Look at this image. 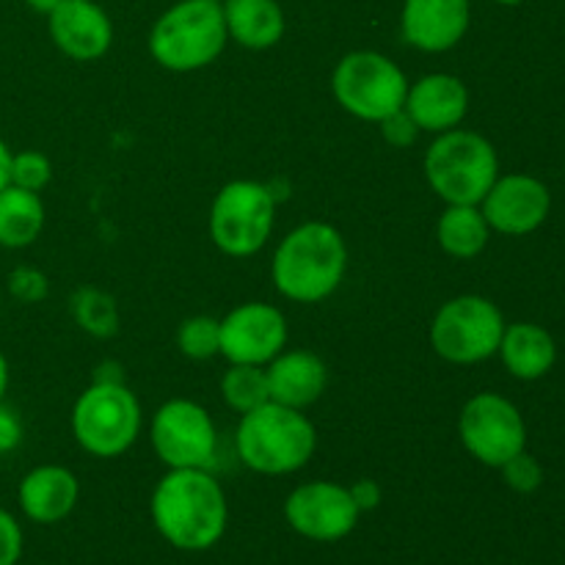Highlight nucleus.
Wrapping results in <instances>:
<instances>
[{
    "mask_svg": "<svg viewBox=\"0 0 565 565\" xmlns=\"http://www.w3.org/2000/svg\"><path fill=\"white\" fill-rule=\"evenodd\" d=\"M149 516L174 550L207 552L224 539L230 502L210 469H166L149 497Z\"/></svg>",
    "mask_w": 565,
    "mask_h": 565,
    "instance_id": "obj_1",
    "label": "nucleus"
},
{
    "mask_svg": "<svg viewBox=\"0 0 565 565\" xmlns=\"http://www.w3.org/2000/svg\"><path fill=\"white\" fill-rule=\"evenodd\" d=\"M348 274V241L334 224L303 221L292 226L270 259L276 292L292 303H323Z\"/></svg>",
    "mask_w": 565,
    "mask_h": 565,
    "instance_id": "obj_2",
    "label": "nucleus"
},
{
    "mask_svg": "<svg viewBox=\"0 0 565 565\" xmlns=\"http://www.w3.org/2000/svg\"><path fill=\"white\" fill-rule=\"evenodd\" d=\"M237 458L254 475H296L318 450V430L303 412L281 403H263L241 414L235 430Z\"/></svg>",
    "mask_w": 565,
    "mask_h": 565,
    "instance_id": "obj_3",
    "label": "nucleus"
},
{
    "mask_svg": "<svg viewBox=\"0 0 565 565\" xmlns=\"http://www.w3.org/2000/svg\"><path fill=\"white\" fill-rule=\"evenodd\" d=\"M226 22L221 0H177L154 20L147 47L169 72H199L224 53Z\"/></svg>",
    "mask_w": 565,
    "mask_h": 565,
    "instance_id": "obj_4",
    "label": "nucleus"
},
{
    "mask_svg": "<svg viewBox=\"0 0 565 565\" xmlns=\"http://www.w3.org/2000/svg\"><path fill=\"white\" fill-rule=\"evenodd\" d=\"M423 171L430 191L445 204H480L500 177V154L486 136L456 127L434 136Z\"/></svg>",
    "mask_w": 565,
    "mask_h": 565,
    "instance_id": "obj_5",
    "label": "nucleus"
},
{
    "mask_svg": "<svg viewBox=\"0 0 565 565\" xmlns=\"http://www.w3.org/2000/svg\"><path fill=\"white\" fill-rule=\"evenodd\" d=\"M72 439L92 458H119L138 441L143 412L127 384H92L72 406Z\"/></svg>",
    "mask_w": 565,
    "mask_h": 565,
    "instance_id": "obj_6",
    "label": "nucleus"
},
{
    "mask_svg": "<svg viewBox=\"0 0 565 565\" xmlns=\"http://www.w3.org/2000/svg\"><path fill=\"white\" fill-rule=\"evenodd\" d=\"M408 83L412 81L406 72L379 50H353L342 55L331 72V94L337 105L353 119L370 125L403 110Z\"/></svg>",
    "mask_w": 565,
    "mask_h": 565,
    "instance_id": "obj_7",
    "label": "nucleus"
},
{
    "mask_svg": "<svg viewBox=\"0 0 565 565\" xmlns=\"http://www.w3.org/2000/svg\"><path fill=\"white\" fill-rule=\"evenodd\" d=\"M274 226L276 193L259 180H230L210 204V241L226 257L246 259L259 254Z\"/></svg>",
    "mask_w": 565,
    "mask_h": 565,
    "instance_id": "obj_8",
    "label": "nucleus"
},
{
    "mask_svg": "<svg viewBox=\"0 0 565 565\" xmlns=\"http://www.w3.org/2000/svg\"><path fill=\"white\" fill-rule=\"evenodd\" d=\"M505 326V315L491 298L467 292L436 309L428 340L436 356L447 364L469 367L497 356Z\"/></svg>",
    "mask_w": 565,
    "mask_h": 565,
    "instance_id": "obj_9",
    "label": "nucleus"
},
{
    "mask_svg": "<svg viewBox=\"0 0 565 565\" xmlns=\"http://www.w3.org/2000/svg\"><path fill=\"white\" fill-rule=\"evenodd\" d=\"M149 441L166 469H213L218 458L213 414L188 397H174L154 408Z\"/></svg>",
    "mask_w": 565,
    "mask_h": 565,
    "instance_id": "obj_10",
    "label": "nucleus"
},
{
    "mask_svg": "<svg viewBox=\"0 0 565 565\" xmlns=\"http://www.w3.org/2000/svg\"><path fill=\"white\" fill-rule=\"evenodd\" d=\"M458 439L478 463L500 469L527 450V423L513 401L500 392H478L458 414Z\"/></svg>",
    "mask_w": 565,
    "mask_h": 565,
    "instance_id": "obj_11",
    "label": "nucleus"
},
{
    "mask_svg": "<svg viewBox=\"0 0 565 565\" xmlns=\"http://www.w3.org/2000/svg\"><path fill=\"white\" fill-rule=\"evenodd\" d=\"M285 519L301 539L315 544H337L356 530L362 511L353 502L348 486L334 480H309L287 494Z\"/></svg>",
    "mask_w": 565,
    "mask_h": 565,
    "instance_id": "obj_12",
    "label": "nucleus"
},
{
    "mask_svg": "<svg viewBox=\"0 0 565 565\" xmlns=\"http://www.w3.org/2000/svg\"><path fill=\"white\" fill-rule=\"evenodd\" d=\"M221 320V353L230 364H257L265 367L287 348L290 326L285 312L274 303L246 301Z\"/></svg>",
    "mask_w": 565,
    "mask_h": 565,
    "instance_id": "obj_13",
    "label": "nucleus"
},
{
    "mask_svg": "<svg viewBox=\"0 0 565 565\" xmlns=\"http://www.w3.org/2000/svg\"><path fill=\"white\" fill-rule=\"evenodd\" d=\"M491 232L524 237L541 230L552 213V193L533 174H500L480 202Z\"/></svg>",
    "mask_w": 565,
    "mask_h": 565,
    "instance_id": "obj_14",
    "label": "nucleus"
},
{
    "mask_svg": "<svg viewBox=\"0 0 565 565\" xmlns=\"http://www.w3.org/2000/svg\"><path fill=\"white\" fill-rule=\"evenodd\" d=\"M472 22V0H403L401 36L419 53L458 47Z\"/></svg>",
    "mask_w": 565,
    "mask_h": 565,
    "instance_id": "obj_15",
    "label": "nucleus"
},
{
    "mask_svg": "<svg viewBox=\"0 0 565 565\" xmlns=\"http://www.w3.org/2000/svg\"><path fill=\"white\" fill-rule=\"evenodd\" d=\"M47 33L61 55L72 61H99L114 44V22L97 0H61L47 14Z\"/></svg>",
    "mask_w": 565,
    "mask_h": 565,
    "instance_id": "obj_16",
    "label": "nucleus"
},
{
    "mask_svg": "<svg viewBox=\"0 0 565 565\" xmlns=\"http://www.w3.org/2000/svg\"><path fill=\"white\" fill-rule=\"evenodd\" d=\"M403 110L412 116L419 132L439 136L463 125L469 114V88L461 77L450 72H428L408 83Z\"/></svg>",
    "mask_w": 565,
    "mask_h": 565,
    "instance_id": "obj_17",
    "label": "nucleus"
},
{
    "mask_svg": "<svg viewBox=\"0 0 565 565\" xmlns=\"http://www.w3.org/2000/svg\"><path fill=\"white\" fill-rule=\"evenodd\" d=\"M81 502V480L70 467L39 463L22 475L17 486V505L33 524H58L72 516Z\"/></svg>",
    "mask_w": 565,
    "mask_h": 565,
    "instance_id": "obj_18",
    "label": "nucleus"
},
{
    "mask_svg": "<svg viewBox=\"0 0 565 565\" xmlns=\"http://www.w3.org/2000/svg\"><path fill=\"white\" fill-rule=\"evenodd\" d=\"M265 375H268L270 401L298 408V412H307L309 406H315L329 386L326 362L318 353L303 351V348L281 351L279 356L270 359L265 364Z\"/></svg>",
    "mask_w": 565,
    "mask_h": 565,
    "instance_id": "obj_19",
    "label": "nucleus"
},
{
    "mask_svg": "<svg viewBox=\"0 0 565 565\" xmlns=\"http://www.w3.org/2000/svg\"><path fill=\"white\" fill-rule=\"evenodd\" d=\"M497 356L502 367L519 381H539L552 373L557 362V342L544 326L539 323H511L502 331V342Z\"/></svg>",
    "mask_w": 565,
    "mask_h": 565,
    "instance_id": "obj_20",
    "label": "nucleus"
},
{
    "mask_svg": "<svg viewBox=\"0 0 565 565\" xmlns=\"http://www.w3.org/2000/svg\"><path fill=\"white\" fill-rule=\"evenodd\" d=\"M224 22L230 42L246 50H270L287 31L279 0H224Z\"/></svg>",
    "mask_w": 565,
    "mask_h": 565,
    "instance_id": "obj_21",
    "label": "nucleus"
},
{
    "mask_svg": "<svg viewBox=\"0 0 565 565\" xmlns=\"http://www.w3.org/2000/svg\"><path fill=\"white\" fill-rule=\"evenodd\" d=\"M491 226L480 204H445L436 218V243L452 259H475L486 252Z\"/></svg>",
    "mask_w": 565,
    "mask_h": 565,
    "instance_id": "obj_22",
    "label": "nucleus"
},
{
    "mask_svg": "<svg viewBox=\"0 0 565 565\" xmlns=\"http://www.w3.org/2000/svg\"><path fill=\"white\" fill-rule=\"evenodd\" d=\"M44 221H47V210H44L42 193L17 185H6L0 191V246L11 252L33 246L44 232Z\"/></svg>",
    "mask_w": 565,
    "mask_h": 565,
    "instance_id": "obj_23",
    "label": "nucleus"
},
{
    "mask_svg": "<svg viewBox=\"0 0 565 565\" xmlns=\"http://www.w3.org/2000/svg\"><path fill=\"white\" fill-rule=\"evenodd\" d=\"M70 315L81 331L94 340H110L119 331V307L110 292L99 287H77L70 298Z\"/></svg>",
    "mask_w": 565,
    "mask_h": 565,
    "instance_id": "obj_24",
    "label": "nucleus"
},
{
    "mask_svg": "<svg viewBox=\"0 0 565 565\" xmlns=\"http://www.w3.org/2000/svg\"><path fill=\"white\" fill-rule=\"evenodd\" d=\"M221 397L235 414H246L252 408L270 401L268 375L257 364H230L221 375Z\"/></svg>",
    "mask_w": 565,
    "mask_h": 565,
    "instance_id": "obj_25",
    "label": "nucleus"
},
{
    "mask_svg": "<svg viewBox=\"0 0 565 565\" xmlns=\"http://www.w3.org/2000/svg\"><path fill=\"white\" fill-rule=\"evenodd\" d=\"M177 348L191 362H210L221 353V320L213 315H191L177 329Z\"/></svg>",
    "mask_w": 565,
    "mask_h": 565,
    "instance_id": "obj_26",
    "label": "nucleus"
},
{
    "mask_svg": "<svg viewBox=\"0 0 565 565\" xmlns=\"http://www.w3.org/2000/svg\"><path fill=\"white\" fill-rule=\"evenodd\" d=\"M53 180V163L39 149H22V152H11V174L9 185L25 188V191L42 193Z\"/></svg>",
    "mask_w": 565,
    "mask_h": 565,
    "instance_id": "obj_27",
    "label": "nucleus"
},
{
    "mask_svg": "<svg viewBox=\"0 0 565 565\" xmlns=\"http://www.w3.org/2000/svg\"><path fill=\"white\" fill-rule=\"evenodd\" d=\"M502 480H505L508 489H513L516 494H533L544 483V467L539 463V458L530 456L527 450H522L519 456H513L511 461H505L500 467Z\"/></svg>",
    "mask_w": 565,
    "mask_h": 565,
    "instance_id": "obj_28",
    "label": "nucleus"
},
{
    "mask_svg": "<svg viewBox=\"0 0 565 565\" xmlns=\"http://www.w3.org/2000/svg\"><path fill=\"white\" fill-rule=\"evenodd\" d=\"M6 287H9V296L20 303H42L50 296L47 276L33 265H17L9 274Z\"/></svg>",
    "mask_w": 565,
    "mask_h": 565,
    "instance_id": "obj_29",
    "label": "nucleus"
},
{
    "mask_svg": "<svg viewBox=\"0 0 565 565\" xmlns=\"http://www.w3.org/2000/svg\"><path fill=\"white\" fill-rule=\"evenodd\" d=\"M25 550V535L11 511L0 508V565H17Z\"/></svg>",
    "mask_w": 565,
    "mask_h": 565,
    "instance_id": "obj_30",
    "label": "nucleus"
},
{
    "mask_svg": "<svg viewBox=\"0 0 565 565\" xmlns=\"http://www.w3.org/2000/svg\"><path fill=\"white\" fill-rule=\"evenodd\" d=\"M379 127L384 141L395 149H408L419 138V127L414 125V119L406 110H397V114L386 116L384 121H379Z\"/></svg>",
    "mask_w": 565,
    "mask_h": 565,
    "instance_id": "obj_31",
    "label": "nucleus"
},
{
    "mask_svg": "<svg viewBox=\"0 0 565 565\" xmlns=\"http://www.w3.org/2000/svg\"><path fill=\"white\" fill-rule=\"evenodd\" d=\"M22 441V419L20 414L11 406H6V401L0 403V456H9L20 447Z\"/></svg>",
    "mask_w": 565,
    "mask_h": 565,
    "instance_id": "obj_32",
    "label": "nucleus"
},
{
    "mask_svg": "<svg viewBox=\"0 0 565 565\" xmlns=\"http://www.w3.org/2000/svg\"><path fill=\"white\" fill-rule=\"evenodd\" d=\"M348 489H351L353 502H356V508L362 513L375 511V508H379L381 502H384V489H381V486H379V480L362 478V480H356V483L348 486Z\"/></svg>",
    "mask_w": 565,
    "mask_h": 565,
    "instance_id": "obj_33",
    "label": "nucleus"
},
{
    "mask_svg": "<svg viewBox=\"0 0 565 565\" xmlns=\"http://www.w3.org/2000/svg\"><path fill=\"white\" fill-rule=\"evenodd\" d=\"M97 384H127V373L116 359H105L94 367V379Z\"/></svg>",
    "mask_w": 565,
    "mask_h": 565,
    "instance_id": "obj_34",
    "label": "nucleus"
},
{
    "mask_svg": "<svg viewBox=\"0 0 565 565\" xmlns=\"http://www.w3.org/2000/svg\"><path fill=\"white\" fill-rule=\"evenodd\" d=\"M9 174H11V149L9 143L0 138V191L9 185Z\"/></svg>",
    "mask_w": 565,
    "mask_h": 565,
    "instance_id": "obj_35",
    "label": "nucleus"
},
{
    "mask_svg": "<svg viewBox=\"0 0 565 565\" xmlns=\"http://www.w3.org/2000/svg\"><path fill=\"white\" fill-rule=\"evenodd\" d=\"M9 381H11L9 359H6V353L0 351V403L6 401V392H9Z\"/></svg>",
    "mask_w": 565,
    "mask_h": 565,
    "instance_id": "obj_36",
    "label": "nucleus"
},
{
    "mask_svg": "<svg viewBox=\"0 0 565 565\" xmlns=\"http://www.w3.org/2000/svg\"><path fill=\"white\" fill-rule=\"evenodd\" d=\"M58 3H61V0H25L28 9L36 11V14H44V17H47L50 11H53Z\"/></svg>",
    "mask_w": 565,
    "mask_h": 565,
    "instance_id": "obj_37",
    "label": "nucleus"
},
{
    "mask_svg": "<svg viewBox=\"0 0 565 565\" xmlns=\"http://www.w3.org/2000/svg\"><path fill=\"white\" fill-rule=\"evenodd\" d=\"M491 3H500V6H522L527 0H491Z\"/></svg>",
    "mask_w": 565,
    "mask_h": 565,
    "instance_id": "obj_38",
    "label": "nucleus"
},
{
    "mask_svg": "<svg viewBox=\"0 0 565 565\" xmlns=\"http://www.w3.org/2000/svg\"><path fill=\"white\" fill-rule=\"evenodd\" d=\"M0 312H3V290H0Z\"/></svg>",
    "mask_w": 565,
    "mask_h": 565,
    "instance_id": "obj_39",
    "label": "nucleus"
}]
</instances>
